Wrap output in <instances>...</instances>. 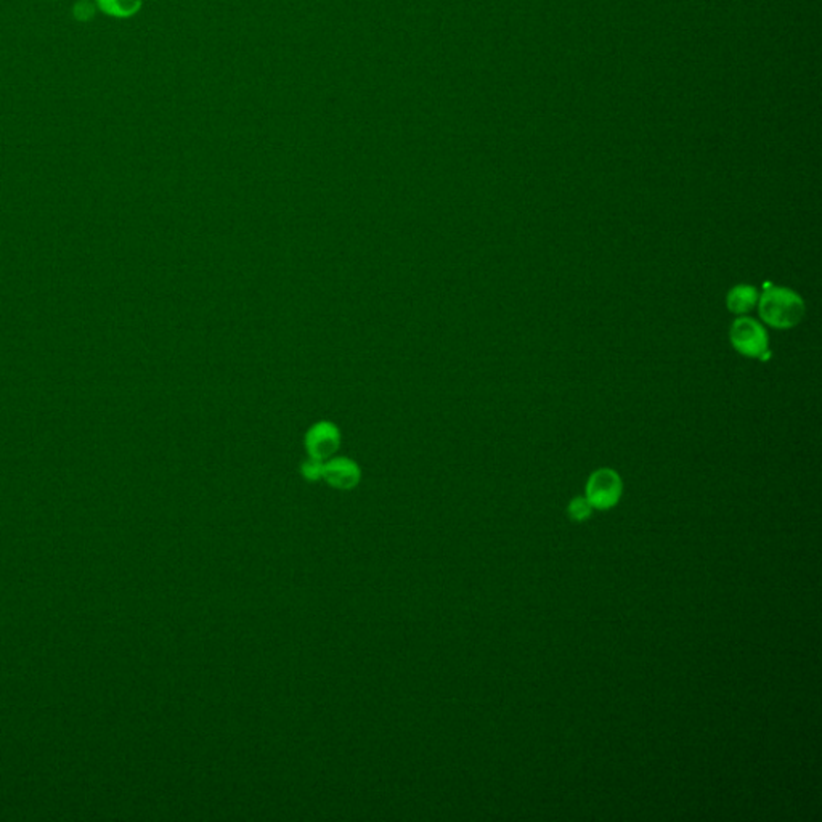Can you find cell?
Listing matches in <instances>:
<instances>
[{
    "instance_id": "cell-1",
    "label": "cell",
    "mask_w": 822,
    "mask_h": 822,
    "mask_svg": "<svg viewBox=\"0 0 822 822\" xmlns=\"http://www.w3.org/2000/svg\"><path fill=\"white\" fill-rule=\"evenodd\" d=\"M758 311L766 325L776 330H790L802 321L805 302L789 288L771 285L758 298Z\"/></svg>"
},
{
    "instance_id": "cell-2",
    "label": "cell",
    "mask_w": 822,
    "mask_h": 822,
    "mask_svg": "<svg viewBox=\"0 0 822 822\" xmlns=\"http://www.w3.org/2000/svg\"><path fill=\"white\" fill-rule=\"evenodd\" d=\"M731 344L741 355L749 358H766L769 353L768 334L756 320L737 319L731 326Z\"/></svg>"
},
{
    "instance_id": "cell-3",
    "label": "cell",
    "mask_w": 822,
    "mask_h": 822,
    "mask_svg": "<svg viewBox=\"0 0 822 822\" xmlns=\"http://www.w3.org/2000/svg\"><path fill=\"white\" fill-rule=\"evenodd\" d=\"M622 480L612 469H597L586 485V500L593 508L609 510L620 500Z\"/></svg>"
},
{
    "instance_id": "cell-4",
    "label": "cell",
    "mask_w": 822,
    "mask_h": 822,
    "mask_svg": "<svg viewBox=\"0 0 822 822\" xmlns=\"http://www.w3.org/2000/svg\"><path fill=\"white\" fill-rule=\"evenodd\" d=\"M339 444H341V436H339L338 427L332 423H326V421L313 426L305 438L309 455L319 461L330 459L338 451Z\"/></svg>"
},
{
    "instance_id": "cell-5",
    "label": "cell",
    "mask_w": 822,
    "mask_h": 822,
    "mask_svg": "<svg viewBox=\"0 0 822 822\" xmlns=\"http://www.w3.org/2000/svg\"><path fill=\"white\" fill-rule=\"evenodd\" d=\"M323 479L339 490H351L360 480L358 466L347 458H336L323 463Z\"/></svg>"
},
{
    "instance_id": "cell-6",
    "label": "cell",
    "mask_w": 822,
    "mask_h": 822,
    "mask_svg": "<svg viewBox=\"0 0 822 822\" xmlns=\"http://www.w3.org/2000/svg\"><path fill=\"white\" fill-rule=\"evenodd\" d=\"M758 298L760 296L754 286L737 285L728 292L726 304L731 312L743 315V313H749L758 304Z\"/></svg>"
},
{
    "instance_id": "cell-7",
    "label": "cell",
    "mask_w": 822,
    "mask_h": 822,
    "mask_svg": "<svg viewBox=\"0 0 822 822\" xmlns=\"http://www.w3.org/2000/svg\"><path fill=\"white\" fill-rule=\"evenodd\" d=\"M591 508L593 506L586 498H575L569 504V514L574 521H585V519L590 518Z\"/></svg>"
},
{
    "instance_id": "cell-8",
    "label": "cell",
    "mask_w": 822,
    "mask_h": 822,
    "mask_svg": "<svg viewBox=\"0 0 822 822\" xmlns=\"http://www.w3.org/2000/svg\"><path fill=\"white\" fill-rule=\"evenodd\" d=\"M302 474L309 480L323 479V461L311 458L309 461H305L304 465H302Z\"/></svg>"
}]
</instances>
